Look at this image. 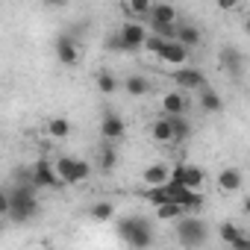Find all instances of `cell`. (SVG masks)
<instances>
[{
    "label": "cell",
    "mask_w": 250,
    "mask_h": 250,
    "mask_svg": "<svg viewBox=\"0 0 250 250\" xmlns=\"http://www.w3.org/2000/svg\"><path fill=\"white\" fill-rule=\"evenodd\" d=\"M39 188L33 183H15L9 191V218L15 224H27L39 215Z\"/></svg>",
    "instance_id": "obj_1"
},
{
    "label": "cell",
    "mask_w": 250,
    "mask_h": 250,
    "mask_svg": "<svg viewBox=\"0 0 250 250\" xmlns=\"http://www.w3.org/2000/svg\"><path fill=\"white\" fill-rule=\"evenodd\" d=\"M118 235L127 241L133 250H147L153 244V227L147 218L130 215V218H121L118 221Z\"/></svg>",
    "instance_id": "obj_2"
},
{
    "label": "cell",
    "mask_w": 250,
    "mask_h": 250,
    "mask_svg": "<svg viewBox=\"0 0 250 250\" xmlns=\"http://www.w3.org/2000/svg\"><path fill=\"white\" fill-rule=\"evenodd\" d=\"M174 235L183 247L188 250H197L209 241V224L197 215H183L180 221H174Z\"/></svg>",
    "instance_id": "obj_3"
},
{
    "label": "cell",
    "mask_w": 250,
    "mask_h": 250,
    "mask_svg": "<svg viewBox=\"0 0 250 250\" xmlns=\"http://www.w3.org/2000/svg\"><path fill=\"white\" fill-rule=\"evenodd\" d=\"M171 77H174V83L180 85L177 91H200L203 85H209V83H206V74H203L200 68H191V65L177 68Z\"/></svg>",
    "instance_id": "obj_4"
},
{
    "label": "cell",
    "mask_w": 250,
    "mask_h": 250,
    "mask_svg": "<svg viewBox=\"0 0 250 250\" xmlns=\"http://www.w3.org/2000/svg\"><path fill=\"white\" fill-rule=\"evenodd\" d=\"M30 180H33L36 188H62V180L56 177V168H53V162H47V159H39V162L30 168Z\"/></svg>",
    "instance_id": "obj_5"
},
{
    "label": "cell",
    "mask_w": 250,
    "mask_h": 250,
    "mask_svg": "<svg viewBox=\"0 0 250 250\" xmlns=\"http://www.w3.org/2000/svg\"><path fill=\"white\" fill-rule=\"evenodd\" d=\"M124 133H127V124H124V118H121V115H115V112L103 115V121H100V136H103V142H106V145L121 142V139H124Z\"/></svg>",
    "instance_id": "obj_6"
},
{
    "label": "cell",
    "mask_w": 250,
    "mask_h": 250,
    "mask_svg": "<svg viewBox=\"0 0 250 250\" xmlns=\"http://www.w3.org/2000/svg\"><path fill=\"white\" fill-rule=\"evenodd\" d=\"M118 36L124 39V47H127V53H130V50H139V47L145 44V39H147V30H145L139 21H127V24H121Z\"/></svg>",
    "instance_id": "obj_7"
},
{
    "label": "cell",
    "mask_w": 250,
    "mask_h": 250,
    "mask_svg": "<svg viewBox=\"0 0 250 250\" xmlns=\"http://www.w3.org/2000/svg\"><path fill=\"white\" fill-rule=\"evenodd\" d=\"M56 59H59L62 65H74V62L80 59V47H77V39H71L68 33H62V36L56 39Z\"/></svg>",
    "instance_id": "obj_8"
},
{
    "label": "cell",
    "mask_w": 250,
    "mask_h": 250,
    "mask_svg": "<svg viewBox=\"0 0 250 250\" xmlns=\"http://www.w3.org/2000/svg\"><path fill=\"white\" fill-rule=\"evenodd\" d=\"M147 18H150V27H153V24H159V27H174V24H177V9H174L171 3H150Z\"/></svg>",
    "instance_id": "obj_9"
},
{
    "label": "cell",
    "mask_w": 250,
    "mask_h": 250,
    "mask_svg": "<svg viewBox=\"0 0 250 250\" xmlns=\"http://www.w3.org/2000/svg\"><path fill=\"white\" fill-rule=\"evenodd\" d=\"M159 103H162V115H165V118H180V115H186V94H183V91H165Z\"/></svg>",
    "instance_id": "obj_10"
},
{
    "label": "cell",
    "mask_w": 250,
    "mask_h": 250,
    "mask_svg": "<svg viewBox=\"0 0 250 250\" xmlns=\"http://www.w3.org/2000/svg\"><path fill=\"white\" fill-rule=\"evenodd\" d=\"M159 59H162L165 65L183 68V65H186V59H188V50H186V47H180L177 42H165V47L159 50Z\"/></svg>",
    "instance_id": "obj_11"
},
{
    "label": "cell",
    "mask_w": 250,
    "mask_h": 250,
    "mask_svg": "<svg viewBox=\"0 0 250 250\" xmlns=\"http://www.w3.org/2000/svg\"><path fill=\"white\" fill-rule=\"evenodd\" d=\"M221 65H224L232 77H241V71H244V56H241V50L232 47V44H227V47L221 50Z\"/></svg>",
    "instance_id": "obj_12"
},
{
    "label": "cell",
    "mask_w": 250,
    "mask_h": 250,
    "mask_svg": "<svg viewBox=\"0 0 250 250\" xmlns=\"http://www.w3.org/2000/svg\"><path fill=\"white\" fill-rule=\"evenodd\" d=\"M200 30L194 27V24H177V36H174V42L180 44V47H186V50H191V47H197L200 44Z\"/></svg>",
    "instance_id": "obj_13"
},
{
    "label": "cell",
    "mask_w": 250,
    "mask_h": 250,
    "mask_svg": "<svg viewBox=\"0 0 250 250\" xmlns=\"http://www.w3.org/2000/svg\"><path fill=\"white\" fill-rule=\"evenodd\" d=\"M53 168H56V177L62 180V186H77V156H62Z\"/></svg>",
    "instance_id": "obj_14"
},
{
    "label": "cell",
    "mask_w": 250,
    "mask_h": 250,
    "mask_svg": "<svg viewBox=\"0 0 250 250\" xmlns=\"http://www.w3.org/2000/svg\"><path fill=\"white\" fill-rule=\"evenodd\" d=\"M218 188H221L224 194H235V191L241 188V171H238V168H224V171L218 174Z\"/></svg>",
    "instance_id": "obj_15"
},
{
    "label": "cell",
    "mask_w": 250,
    "mask_h": 250,
    "mask_svg": "<svg viewBox=\"0 0 250 250\" xmlns=\"http://www.w3.org/2000/svg\"><path fill=\"white\" fill-rule=\"evenodd\" d=\"M142 180H145V186L147 188H159V186H165L168 183V165H147L145 168V174H142Z\"/></svg>",
    "instance_id": "obj_16"
},
{
    "label": "cell",
    "mask_w": 250,
    "mask_h": 250,
    "mask_svg": "<svg viewBox=\"0 0 250 250\" xmlns=\"http://www.w3.org/2000/svg\"><path fill=\"white\" fill-rule=\"evenodd\" d=\"M200 109L215 115V112H221V109H224V97H221L212 85H203V88H200Z\"/></svg>",
    "instance_id": "obj_17"
},
{
    "label": "cell",
    "mask_w": 250,
    "mask_h": 250,
    "mask_svg": "<svg viewBox=\"0 0 250 250\" xmlns=\"http://www.w3.org/2000/svg\"><path fill=\"white\" fill-rule=\"evenodd\" d=\"M47 133H50V139H56V142L68 139V136H71V121H68V118H50V121H47Z\"/></svg>",
    "instance_id": "obj_18"
},
{
    "label": "cell",
    "mask_w": 250,
    "mask_h": 250,
    "mask_svg": "<svg viewBox=\"0 0 250 250\" xmlns=\"http://www.w3.org/2000/svg\"><path fill=\"white\" fill-rule=\"evenodd\" d=\"M168 124H171V136H174V142H186V139L191 136V127H188L186 115H180V118H168Z\"/></svg>",
    "instance_id": "obj_19"
},
{
    "label": "cell",
    "mask_w": 250,
    "mask_h": 250,
    "mask_svg": "<svg viewBox=\"0 0 250 250\" xmlns=\"http://www.w3.org/2000/svg\"><path fill=\"white\" fill-rule=\"evenodd\" d=\"M150 136H153V142H174V136H171V124H168V118L162 115L159 121H153V127H150Z\"/></svg>",
    "instance_id": "obj_20"
},
{
    "label": "cell",
    "mask_w": 250,
    "mask_h": 250,
    "mask_svg": "<svg viewBox=\"0 0 250 250\" xmlns=\"http://www.w3.org/2000/svg\"><path fill=\"white\" fill-rule=\"evenodd\" d=\"M88 215H91L94 221L106 224V221H112V218H115V203H109V200H100V203H94V206L88 209Z\"/></svg>",
    "instance_id": "obj_21"
},
{
    "label": "cell",
    "mask_w": 250,
    "mask_h": 250,
    "mask_svg": "<svg viewBox=\"0 0 250 250\" xmlns=\"http://www.w3.org/2000/svg\"><path fill=\"white\" fill-rule=\"evenodd\" d=\"M124 88H127V94H133V97H145V94L150 91V83H147L145 77H127Z\"/></svg>",
    "instance_id": "obj_22"
},
{
    "label": "cell",
    "mask_w": 250,
    "mask_h": 250,
    "mask_svg": "<svg viewBox=\"0 0 250 250\" xmlns=\"http://www.w3.org/2000/svg\"><path fill=\"white\" fill-rule=\"evenodd\" d=\"M183 215H186V209L177 206V203H162V206H156V218H159V221H180Z\"/></svg>",
    "instance_id": "obj_23"
},
{
    "label": "cell",
    "mask_w": 250,
    "mask_h": 250,
    "mask_svg": "<svg viewBox=\"0 0 250 250\" xmlns=\"http://www.w3.org/2000/svg\"><path fill=\"white\" fill-rule=\"evenodd\" d=\"M115 162H118V153H115V147L103 142V147H100V156H97V165H100L103 171H112V168H115Z\"/></svg>",
    "instance_id": "obj_24"
},
{
    "label": "cell",
    "mask_w": 250,
    "mask_h": 250,
    "mask_svg": "<svg viewBox=\"0 0 250 250\" xmlns=\"http://www.w3.org/2000/svg\"><path fill=\"white\" fill-rule=\"evenodd\" d=\"M241 232H244V229H238V227H235L232 221H224V224L218 227V238H221V241H224L227 247H229V244H232V241H235V238H238Z\"/></svg>",
    "instance_id": "obj_25"
},
{
    "label": "cell",
    "mask_w": 250,
    "mask_h": 250,
    "mask_svg": "<svg viewBox=\"0 0 250 250\" xmlns=\"http://www.w3.org/2000/svg\"><path fill=\"white\" fill-rule=\"evenodd\" d=\"M97 88H100V94H115L118 80H115L109 71H100V74H97Z\"/></svg>",
    "instance_id": "obj_26"
},
{
    "label": "cell",
    "mask_w": 250,
    "mask_h": 250,
    "mask_svg": "<svg viewBox=\"0 0 250 250\" xmlns=\"http://www.w3.org/2000/svg\"><path fill=\"white\" fill-rule=\"evenodd\" d=\"M124 12H127V15H147L150 12V3H147V0H133V3H124Z\"/></svg>",
    "instance_id": "obj_27"
},
{
    "label": "cell",
    "mask_w": 250,
    "mask_h": 250,
    "mask_svg": "<svg viewBox=\"0 0 250 250\" xmlns=\"http://www.w3.org/2000/svg\"><path fill=\"white\" fill-rule=\"evenodd\" d=\"M106 50H109V53H127L124 39H121L118 33H109V36H106Z\"/></svg>",
    "instance_id": "obj_28"
},
{
    "label": "cell",
    "mask_w": 250,
    "mask_h": 250,
    "mask_svg": "<svg viewBox=\"0 0 250 250\" xmlns=\"http://www.w3.org/2000/svg\"><path fill=\"white\" fill-rule=\"evenodd\" d=\"M142 47H147L150 53H156V56H159V50L165 47V39H159V36H153V33H150V36L145 39V44H142Z\"/></svg>",
    "instance_id": "obj_29"
},
{
    "label": "cell",
    "mask_w": 250,
    "mask_h": 250,
    "mask_svg": "<svg viewBox=\"0 0 250 250\" xmlns=\"http://www.w3.org/2000/svg\"><path fill=\"white\" fill-rule=\"evenodd\" d=\"M229 250H250V235H247V232H241V235L229 244Z\"/></svg>",
    "instance_id": "obj_30"
},
{
    "label": "cell",
    "mask_w": 250,
    "mask_h": 250,
    "mask_svg": "<svg viewBox=\"0 0 250 250\" xmlns=\"http://www.w3.org/2000/svg\"><path fill=\"white\" fill-rule=\"evenodd\" d=\"M9 215V191L0 188V218H6Z\"/></svg>",
    "instance_id": "obj_31"
},
{
    "label": "cell",
    "mask_w": 250,
    "mask_h": 250,
    "mask_svg": "<svg viewBox=\"0 0 250 250\" xmlns=\"http://www.w3.org/2000/svg\"><path fill=\"white\" fill-rule=\"evenodd\" d=\"M218 6H221V9H232V6H235V0H221Z\"/></svg>",
    "instance_id": "obj_32"
}]
</instances>
